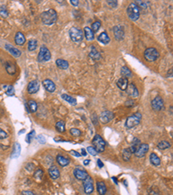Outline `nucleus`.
<instances>
[{
	"instance_id": "nucleus-48",
	"label": "nucleus",
	"mask_w": 173,
	"mask_h": 195,
	"mask_svg": "<svg viewBox=\"0 0 173 195\" xmlns=\"http://www.w3.org/2000/svg\"><path fill=\"white\" fill-rule=\"evenodd\" d=\"M6 137H7V134H6V132L0 128V140L5 139Z\"/></svg>"
},
{
	"instance_id": "nucleus-47",
	"label": "nucleus",
	"mask_w": 173,
	"mask_h": 195,
	"mask_svg": "<svg viewBox=\"0 0 173 195\" xmlns=\"http://www.w3.org/2000/svg\"><path fill=\"white\" fill-rule=\"evenodd\" d=\"M37 141H38L39 143L44 144V143L46 142V138H45V136L43 135H39L37 136Z\"/></svg>"
},
{
	"instance_id": "nucleus-57",
	"label": "nucleus",
	"mask_w": 173,
	"mask_h": 195,
	"mask_svg": "<svg viewBox=\"0 0 173 195\" xmlns=\"http://www.w3.org/2000/svg\"><path fill=\"white\" fill-rule=\"evenodd\" d=\"M23 132H25V129H23V130H21L20 132H19V135H21V134H23Z\"/></svg>"
},
{
	"instance_id": "nucleus-29",
	"label": "nucleus",
	"mask_w": 173,
	"mask_h": 195,
	"mask_svg": "<svg viewBox=\"0 0 173 195\" xmlns=\"http://www.w3.org/2000/svg\"><path fill=\"white\" fill-rule=\"evenodd\" d=\"M28 107H29V110H30V113L31 112V113H35V112H37V101H34V100H30L29 101H28Z\"/></svg>"
},
{
	"instance_id": "nucleus-27",
	"label": "nucleus",
	"mask_w": 173,
	"mask_h": 195,
	"mask_svg": "<svg viewBox=\"0 0 173 195\" xmlns=\"http://www.w3.org/2000/svg\"><path fill=\"white\" fill-rule=\"evenodd\" d=\"M120 73H121L122 77L127 78V79H128L129 77H131V76H132L131 71L130 70L129 68H127V66H123V67L121 68V69H120Z\"/></svg>"
},
{
	"instance_id": "nucleus-8",
	"label": "nucleus",
	"mask_w": 173,
	"mask_h": 195,
	"mask_svg": "<svg viewBox=\"0 0 173 195\" xmlns=\"http://www.w3.org/2000/svg\"><path fill=\"white\" fill-rule=\"evenodd\" d=\"M83 187H84V192L86 194H91L93 193V190H94L93 181L89 175L86 177V180H83Z\"/></svg>"
},
{
	"instance_id": "nucleus-30",
	"label": "nucleus",
	"mask_w": 173,
	"mask_h": 195,
	"mask_svg": "<svg viewBox=\"0 0 173 195\" xmlns=\"http://www.w3.org/2000/svg\"><path fill=\"white\" fill-rule=\"evenodd\" d=\"M89 56L93 59V60H99L100 59V53L95 49V47H91V51L89 53Z\"/></svg>"
},
{
	"instance_id": "nucleus-11",
	"label": "nucleus",
	"mask_w": 173,
	"mask_h": 195,
	"mask_svg": "<svg viewBox=\"0 0 173 195\" xmlns=\"http://www.w3.org/2000/svg\"><path fill=\"white\" fill-rule=\"evenodd\" d=\"M148 151H149V145L146 143H143V144H140L138 147L137 151L135 152V155L138 158H142L147 153Z\"/></svg>"
},
{
	"instance_id": "nucleus-19",
	"label": "nucleus",
	"mask_w": 173,
	"mask_h": 195,
	"mask_svg": "<svg viewBox=\"0 0 173 195\" xmlns=\"http://www.w3.org/2000/svg\"><path fill=\"white\" fill-rule=\"evenodd\" d=\"M25 37L24 35L21 32V31H18L16 36H15V43L17 44V45H24V43H25Z\"/></svg>"
},
{
	"instance_id": "nucleus-45",
	"label": "nucleus",
	"mask_w": 173,
	"mask_h": 195,
	"mask_svg": "<svg viewBox=\"0 0 173 195\" xmlns=\"http://www.w3.org/2000/svg\"><path fill=\"white\" fill-rule=\"evenodd\" d=\"M70 134L73 136H80L82 135V132L77 128H72V129H70Z\"/></svg>"
},
{
	"instance_id": "nucleus-53",
	"label": "nucleus",
	"mask_w": 173,
	"mask_h": 195,
	"mask_svg": "<svg viewBox=\"0 0 173 195\" xmlns=\"http://www.w3.org/2000/svg\"><path fill=\"white\" fill-rule=\"evenodd\" d=\"M97 164H98V167H99L100 168L103 167V166H104L103 162H102V161H101L100 160H97Z\"/></svg>"
},
{
	"instance_id": "nucleus-38",
	"label": "nucleus",
	"mask_w": 173,
	"mask_h": 195,
	"mask_svg": "<svg viewBox=\"0 0 173 195\" xmlns=\"http://www.w3.org/2000/svg\"><path fill=\"white\" fill-rule=\"evenodd\" d=\"M5 89V93L7 96H13L14 93H15V90L13 88V86H10V85H8V86H4L3 87Z\"/></svg>"
},
{
	"instance_id": "nucleus-54",
	"label": "nucleus",
	"mask_w": 173,
	"mask_h": 195,
	"mask_svg": "<svg viewBox=\"0 0 173 195\" xmlns=\"http://www.w3.org/2000/svg\"><path fill=\"white\" fill-rule=\"evenodd\" d=\"M126 105H127V106H129V107H131V106H133V105H134V101H131V100H130V101H127V102H126Z\"/></svg>"
},
{
	"instance_id": "nucleus-44",
	"label": "nucleus",
	"mask_w": 173,
	"mask_h": 195,
	"mask_svg": "<svg viewBox=\"0 0 173 195\" xmlns=\"http://www.w3.org/2000/svg\"><path fill=\"white\" fill-rule=\"evenodd\" d=\"M43 170H42V169H37V170L35 172L34 176H35L36 179H37V180H41V178L43 177Z\"/></svg>"
},
{
	"instance_id": "nucleus-28",
	"label": "nucleus",
	"mask_w": 173,
	"mask_h": 195,
	"mask_svg": "<svg viewBox=\"0 0 173 195\" xmlns=\"http://www.w3.org/2000/svg\"><path fill=\"white\" fill-rule=\"evenodd\" d=\"M57 67H59L62 69H67L69 68V62L66 60L63 59H57L55 62Z\"/></svg>"
},
{
	"instance_id": "nucleus-41",
	"label": "nucleus",
	"mask_w": 173,
	"mask_h": 195,
	"mask_svg": "<svg viewBox=\"0 0 173 195\" xmlns=\"http://www.w3.org/2000/svg\"><path fill=\"white\" fill-rule=\"evenodd\" d=\"M100 26H101V23L100 22H99V21H96V22H94L93 24H92V31L94 33V32H97L98 31H99V29L100 28Z\"/></svg>"
},
{
	"instance_id": "nucleus-3",
	"label": "nucleus",
	"mask_w": 173,
	"mask_h": 195,
	"mask_svg": "<svg viewBox=\"0 0 173 195\" xmlns=\"http://www.w3.org/2000/svg\"><path fill=\"white\" fill-rule=\"evenodd\" d=\"M142 119V115L139 112H137L135 115L129 116L126 121V128H132L136 126H138L140 123V120Z\"/></svg>"
},
{
	"instance_id": "nucleus-9",
	"label": "nucleus",
	"mask_w": 173,
	"mask_h": 195,
	"mask_svg": "<svg viewBox=\"0 0 173 195\" xmlns=\"http://www.w3.org/2000/svg\"><path fill=\"white\" fill-rule=\"evenodd\" d=\"M113 117H114V115H113V112H111V111H103L100 114V115L99 117V120H100V121L101 123L107 124V123L110 122L113 119Z\"/></svg>"
},
{
	"instance_id": "nucleus-37",
	"label": "nucleus",
	"mask_w": 173,
	"mask_h": 195,
	"mask_svg": "<svg viewBox=\"0 0 173 195\" xmlns=\"http://www.w3.org/2000/svg\"><path fill=\"white\" fill-rule=\"evenodd\" d=\"M37 41L35 40V39H31L29 41L28 43V49L30 51H33L37 49Z\"/></svg>"
},
{
	"instance_id": "nucleus-31",
	"label": "nucleus",
	"mask_w": 173,
	"mask_h": 195,
	"mask_svg": "<svg viewBox=\"0 0 173 195\" xmlns=\"http://www.w3.org/2000/svg\"><path fill=\"white\" fill-rule=\"evenodd\" d=\"M139 145H140V141L138 138H134L133 141H132V142H131V146L129 147V149L131 150V153H134L137 151V149L139 146Z\"/></svg>"
},
{
	"instance_id": "nucleus-12",
	"label": "nucleus",
	"mask_w": 173,
	"mask_h": 195,
	"mask_svg": "<svg viewBox=\"0 0 173 195\" xmlns=\"http://www.w3.org/2000/svg\"><path fill=\"white\" fill-rule=\"evenodd\" d=\"M39 88H40L39 82L37 80H34V81H31L28 84L27 90H28V92L30 94H35V93H37L39 90Z\"/></svg>"
},
{
	"instance_id": "nucleus-17",
	"label": "nucleus",
	"mask_w": 173,
	"mask_h": 195,
	"mask_svg": "<svg viewBox=\"0 0 173 195\" xmlns=\"http://www.w3.org/2000/svg\"><path fill=\"white\" fill-rule=\"evenodd\" d=\"M48 173H49V176L53 179V180H56L59 178L60 176V171L59 169L55 167V166H53V167H50L49 169H48Z\"/></svg>"
},
{
	"instance_id": "nucleus-26",
	"label": "nucleus",
	"mask_w": 173,
	"mask_h": 195,
	"mask_svg": "<svg viewBox=\"0 0 173 195\" xmlns=\"http://www.w3.org/2000/svg\"><path fill=\"white\" fill-rule=\"evenodd\" d=\"M84 36L87 41H92L94 39V34L89 27L84 28Z\"/></svg>"
},
{
	"instance_id": "nucleus-43",
	"label": "nucleus",
	"mask_w": 173,
	"mask_h": 195,
	"mask_svg": "<svg viewBox=\"0 0 173 195\" xmlns=\"http://www.w3.org/2000/svg\"><path fill=\"white\" fill-rule=\"evenodd\" d=\"M148 193H149V195H160V192L158 190V188L156 187H151L149 190H148Z\"/></svg>"
},
{
	"instance_id": "nucleus-4",
	"label": "nucleus",
	"mask_w": 173,
	"mask_h": 195,
	"mask_svg": "<svg viewBox=\"0 0 173 195\" xmlns=\"http://www.w3.org/2000/svg\"><path fill=\"white\" fill-rule=\"evenodd\" d=\"M69 36L73 42L80 43L82 41L84 35H83V31L81 29H79L77 27H72L69 30Z\"/></svg>"
},
{
	"instance_id": "nucleus-55",
	"label": "nucleus",
	"mask_w": 173,
	"mask_h": 195,
	"mask_svg": "<svg viewBox=\"0 0 173 195\" xmlns=\"http://www.w3.org/2000/svg\"><path fill=\"white\" fill-rule=\"evenodd\" d=\"M82 155H83V156H86V150H85L84 148H82Z\"/></svg>"
},
{
	"instance_id": "nucleus-21",
	"label": "nucleus",
	"mask_w": 173,
	"mask_h": 195,
	"mask_svg": "<svg viewBox=\"0 0 173 195\" xmlns=\"http://www.w3.org/2000/svg\"><path fill=\"white\" fill-rule=\"evenodd\" d=\"M20 153H21V145L17 142L15 143L14 145V148H13V152L10 155V158L11 159H16V158H18L20 156Z\"/></svg>"
},
{
	"instance_id": "nucleus-24",
	"label": "nucleus",
	"mask_w": 173,
	"mask_h": 195,
	"mask_svg": "<svg viewBox=\"0 0 173 195\" xmlns=\"http://www.w3.org/2000/svg\"><path fill=\"white\" fill-rule=\"evenodd\" d=\"M98 40H99V42H100V43H102L103 44H109V42H110V37H109V36H108V34L107 33V32H102V33H100V35H99V37H98Z\"/></svg>"
},
{
	"instance_id": "nucleus-18",
	"label": "nucleus",
	"mask_w": 173,
	"mask_h": 195,
	"mask_svg": "<svg viewBox=\"0 0 173 195\" xmlns=\"http://www.w3.org/2000/svg\"><path fill=\"white\" fill-rule=\"evenodd\" d=\"M5 49H7L12 56H14L15 57H19L21 56V51L17 48H15L14 46H12L11 44H6L5 45Z\"/></svg>"
},
{
	"instance_id": "nucleus-50",
	"label": "nucleus",
	"mask_w": 173,
	"mask_h": 195,
	"mask_svg": "<svg viewBox=\"0 0 173 195\" xmlns=\"http://www.w3.org/2000/svg\"><path fill=\"white\" fill-rule=\"evenodd\" d=\"M70 153H71L72 155H74V156H75V157H81V156H82L81 153H79L78 152H76V151H75V150H72Z\"/></svg>"
},
{
	"instance_id": "nucleus-16",
	"label": "nucleus",
	"mask_w": 173,
	"mask_h": 195,
	"mask_svg": "<svg viewBox=\"0 0 173 195\" xmlns=\"http://www.w3.org/2000/svg\"><path fill=\"white\" fill-rule=\"evenodd\" d=\"M113 33H114V36H115V38L119 41L122 40L124 38V30H123V27L120 26V25H117L113 28Z\"/></svg>"
},
{
	"instance_id": "nucleus-33",
	"label": "nucleus",
	"mask_w": 173,
	"mask_h": 195,
	"mask_svg": "<svg viewBox=\"0 0 173 195\" xmlns=\"http://www.w3.org/2000/svg\"><path fill=\"white\" fill-rule=\"evenodd\" d=\"M55 128L58 132L64 133L65 132V122L63 121H59L55 124Z\"/></svg>"
},
{
	"instance_id": "nucleus-51",
	"label": "nucleus",
	"mask_w": 173,
	"mask_h": 195,
	"mask_svg": "<svg viewBox=\"0 0 173 195\" xmlns=\"http://www.w3.org/2000/svg\"><path fill=\"white\" fill-rule=\"evenodd\" d=\"M22 195H36L33 192H30V191H24L22 192Z\"/></svg>"
},
{
	"instance_id": "nucleus-49",
	"label": "nucleus",
	"mask_w": 173,
	"mask_h": 195,
	"mask_svg": "<svg viewBox=\"0 0 173 195\" xmlns=\"http://www.w3.org/2000/svg\"><path fill=\"white\" fill-rule=\"evenodd\" d=\"M107 3H108L110 6H112L113 8H114V7H116V6H117V1H113V0H110V1H107Z\"/></svg>"
},
{
	"instance_id": "nucleus-1",
	"label": "nucleus",
	"mask_w": 173,
	"mask_h": 195,
	"mask_svg": "<svg viewBox=\"0 0 173 195\" xmlns=\"http://www.w3.org/2000/svg\"><path fill=\"white\" fill-rule=\"evenodd\" d=\"M41 19L44 24L51 25L57 20V13L54 9H49L41 14Z\"/></svg>"
},
{
	"instance_id": "nucleus-36",
	"label": "nucleus",
	"mask_w": 173,
	"mask_h": 195,
	"mask_svg": "<svg viewBox=\"0 0 173 195\" xmlns=\"http://www.w3.org/2000/svg\"><path fill=\"white\" fill-rule=\"evenodd\" d=\"M170 147H171V144L166 141H161L158 143V148H159L161 150H165V149H167Z\"/></svg>"
},
{
	"instance_id": "nucleus-56",
	"label": "nucleus",
	"mask_w": 173,
	"mask_h": 195,
	"mask_svg": "<svg viewBox=\"0 0 173 195\" xmlns=\"http://www.w3.org/2000/svg\"><path fill=\"white\" fill-rule=\"evenodd\" d=\"M89 163H90V160H84V165H85V166H87Z\"/></svg>"
},
{
	"instance_id": "nucleus-23",
	"label": "nucleus",
	"mask_w": 173,
	"mask_h": 195,
	"mask_svg": "<svg viewBox=\"0 0 173 195\" xmlns=\"http://www.w3.org/2000/svg\"><path fill=\"white\" fill-rule=\"evenodd\" d=\"M117 86L121 90H126L127 86H128V79L121 77L118 80L117 82Z\"/></svg>"
},
{
	"instance_id": "nucleus-42",
	"label": "nucleus",
	"mask_w": 173,
	"mask_h": 195,
	"mask_svg": "<svg viewBox=\"0 0 173 195\" xmlns=\"http://www.w3.org/2000/svg\"><path fill=\"white\" fill-rule=\"evenodd\" d=\"M35 135H36V132H35V130L30 131V133H29V134L27 135V136H26V142H27V143H30L31 141L34 139Z\"/></svg>"
},
{
	"instance_id": "nucleus-7",
	"label": "nucleus",
	"mask_w": 173,
	"mask_h": 195,
	"mask_svg": "<svg viewBox=\"0 0 173 195\" xmlns=\"http://www.w3.org/2000/svg\"><path fill=\"white\" fill-rule=\"evenodd\" d=\"M51 58V54L49 52V50L48 48L44 45H42L40 48V51L38 54V57H37V61L42 62H47L48 60H50Z\"/></svg>"
},
{
	"instance_id": "nucleus-35",
	"label": "nucleus",
	"mask_w": 173,
	"mask_h": 195,
	"mask_svg": "<svg viewBox=\"0 0 173 195\" xmlns=\"http://www.w3.org/2000/svg\"><path fill=\"white\" fill-rule=\"evenodd\" d=\"M131 152L129 148H125L123 151H122V158L125 161H128L131 158Z\"/></svg>"
},
{
	"instance_id": "nucleus-6",
	"label": "nucleus",
	"mask_w": 173,
	"mask_h": 195,
	"mask_svg": "<svg viewBox=\"0 0 173 195\" xmlns=\"http://www.w3.org/2000/svg\"><path fill=\"white\" fill-rule=\"evenodd\" d=\"M159 52L155 48H148L145 50L144 56L148 62H154L159 57Z\"/></svg>"
},
{
	"instance_id": "nucleus-39",
	"label": "nucleus",
	"mask_w": 173,
	"mask_h": 195,
	"mask_svg": "<svg viewBox=\"0 0 173 195\" xmlns=\"http://www.w3.org/2000/svg\"><path fill=\"white\" fill-rule=\"evenodd\" d=\"M0 16L3 17H7L9 16V12L6 9V7L4 5H1L0 6Z\"/></svg>"
},
{
	"instance_id": "nucleus-22",
	"label": "nucleus",
	"mask_w": 173,
	"mask_h": 195,
	"mask_svg": "<svg viewBox=\"0 0 173 195\" xmlns=\"http://www.w3.org/2000/svg\"><path fill=\"white\" fill-rule=\"evenodd\" d=\"M56 160H57V163L61 166V167H66V166H68L69 164V159H68V158H66V157H64L63 155H61V154H59V155H57V157H56Z\"/></svg>"
},
{
	"instance_id": "nucleus-25",
	"label": "nucleus",
	"mask_w": 173,
	"mask_h": 195,
	"mask_svg": "<svg viewBox=\"0 0 173 195\" xmlns=\"http://www.w3.org/2000/svg\"><path fill=\"white\" fill-rule=\"evenodd\" d=\"M150 161L153 166H159L161 163V160L159 159V157L155 153H152L150 155Z\"/></svg>"
},
{
	"instance_id": "nucleus-13",
	"label": "nucleus",
	"mask_w": 173,
	"mask_h": 195,
	"mask_svg": "<svg viewBox=\"0 0 173 195\" xmlns=\"http://www.w3.org/2000/svg\"><path fill=\"white\" fill-rule=\"evenodd\" d=\"M74 175L79 180H86V177L88 176V174H87V173H86V171H84L82 169H80L79 167H77V168H75L74 170Z\"/></svg>"
},
{
	"instance_id": "nucleus-52",
	"label": "nucleus",
	"mask_w": 173,
	"mask_h": 195,
	"mask_svg": "<svg viewBox=\"0 0 173 195\" xmlns=\"http://www.w3.org/2000/svg\"><path fill=\"white\" fill-rule=\"evenodd\" d=\"M70 3H71V4H73L75 6H77L79 4V1L78 0H71Z\"/></svg>"
},
{
	"instance_id": "nucleus-10",
	"label": "nucleus",
	"mask_w": 173,
	"mask_h": 195,
	"mask_svg": "<svg viewBox=\"0 0 173 195\" xmlns=\"http://www.w3.org/2000/svg\"><path fill=\"white\" fill-rule=\"evenodd\" d=\"M152 108L154 111H160L164 108V100L160 96H157L152 101Z\"/></svg>"
},
{
	"instance_id": "nucleus-5",
	"label": "nucleus",
	"mask_w": 173,
	"mask_h": 195,
	"mask_svg": "<svg viewBox=\"0 0 173 195\" xmlns=\"http://www.w3.org/2000/svg\"><path fill=\"white\" fill-rule=\"evenodd\" d=\"M93 145L97 153H101L105 150L106 142L99 135H96L93 139Z\"/></svg>"
},
{
	"instance_id": "nucleus-14",
	"label": "nucleus",
	"mask_w": 173,
	"mask_h": 195,
	"mask_svg": "<svg viewBox=\"0 0 173 195\" xmlns=\"http://www.w3.org/2000/svg\"><path fill=\"white\" fill-rule=\"evenodd\" d=\"M127 95L132 98H136L138 96V89L137 87L133 84V83H130L128 84L127 88Z\"/></svg>"
},
{
	"instance_id": "nucleus-20",
	"label": "nucleus",
	"mask_w": 173,
	"mask_h": 195,
	"mask_svg": "<svg viewBox=\"0 0 173 195\" xmlns=\"http://www.w3.org/2000/svg\"><path fill=\"white\" fill-rule=\"evenodd\" d=\"M96 188L100 195H105L107 193V187L103 181H97L96 183Z\"/></svg>"
},
{
	"instance_id": "nucleus-34",
	"label": "nucleus",
	"mask_w": 173,
	"mask_h": 195,
	"mask_svg": "<svg viewBox=\"0 0 173 195\" xmlns=\"http://www.w3.org/2000/svg\"><path fill=\"white\" fill-rule=\"evenodd\" d=\"M62 98L63 100H65L66 101H68V102L71 103L73 106H75V105H76V103H77V101H76V100H75V98H73L72 96H69V95L63 94V95H62Z\"/></svg>"
},
{
	"instance_id": "nucleus-15",
	"label": "nucleus",
	"mask_w": 173,
	"mask_h": 195,
	"mask_svg": "<svg viewBox=\"0 0 173 195\" xmlns=\"http://www.w3.org/2000/svg\"><path fill=\"white\" fill-rule=\"evenodd\" d=\"M43 87L45 88V90L50 93H53L55 90V84L54 83V82H52L49 79H45L43 81Z\"/></svg>"
},
{
	"instance_id": "nucleus-32",
	"label": "nucleus",
	"mask_w": 173,
	"mask_h": 195,
	"mask_svg": "<svg viewBox=\"0 0 173 195\" xmlns=\"http://www.w3.org/2000/svg\"><path fill=\"white\" fill-rule=\"evenodd\" d=\"M5 68H6V70L9 74L10 75H14L16 72H17V68H16V65L13 64V63H10V62H7L5 64Z\"/></svg>"
},
{
	"instance_id": "nucleus-46",
	"label": "nucleus",
	"mask_w": 173,
	"mask_h": 195,
	"mask_svg": "<svg viewBox=\"0 0 173 195\" xmlns=\"http://www.w3.org/2000/svg\"><path fill=\"white\" fill-rule=\"evenodd\" d=\"M86 150H87V152H88V153H90L91 155H93V156H96L97 155V152H96V150L93 148V146H87L86 147Z\"/></svg>"
},
{
	"instance_id": "nucleus-2",
	"label": "nucleus",
	"mask_w": 173,
	"mask_h": 195,
	"mask_svg": "<svg viewBox=\"0 0 173 195\" xmlns=\"http://www.w3.org/2000/svg\"><path fill=\"white\" fill-rule=\"evenodd\" d=\"M127 12L128 17L131 21H137L139 18V16H140L139 7L135 3H130L129 6L127 7Z\"/></svg>"
},
{
	"instance_id": "nucleus-40",
	"label": "nucleus",
	"mask_w": 173,
	"mask_h": 195,
	"mask_svg": "<svg viewBox=\"0 0 173 195\" xmlns=\"http://www.w3.org/2000/svg\"><path fill=\"white\" fill-rule=\"evenodd\" d=\"M138 6H140L144 9H146L149 5H150V3L148 1H140V0H138L136 3H135Z\"/></svg>"
}]
</instances>
